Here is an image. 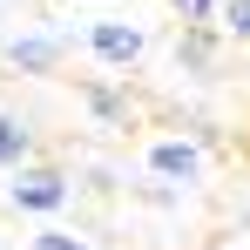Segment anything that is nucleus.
Instances as JSON below:
<instances>
[{
  "instance_id": "obj_1",
  "label": "nucleus",
  "mask_w": 250,
  "mask_h": 250,
  "mask_svg": "<svg viewBox=\"0 0 250 250\" xmlns=\"http://www.w3.org/2000/svg\"><path fill=\"white\" fill-rule=\"evenodd\" d=\"M75 196V183H68V169L54 163H27L14 169V183H7V209H21V216H61Z\"/></svg>"
},
{
  "instance_id": "obj_2",
  "label": "nucleus",
  "mask_w": 250,
  "mask_h": 250,
  "mask_svg": "<svg viewBox=\"0 0 250 250\" xmlns=\"http://www.w3.org/2000/svg\"><path fill=\"white\" fill-rule=\"evenodd\" d=\"M142 169L169 189H189V183H203V142L196 135H156L142 149Z\"/></svg>"
},
{
  "instance_id": "obj_3",
  "label": "nucleus",
  "mask_w": 250,
  "mask_h": 250,
  "mask_svg": "<svg viewBox=\"0 0 250 250\" xmlns=\"http://www.w3.org/2000/svg\"><path fill=\"white\" fill-rule=\"evenodd\" d=\"M82 47L108 68V75H128L142 54H149V34L135 27V21H88V34H82Z\"/></svg>"
},
{
  "instance_id": "obj_4",
  "label": "nucleus",
  "mask_w": 250,
  "mask_h": 250,
  "mask_svg": "<svg viewBox=\"0 0 250 250\" xmlns=\"http://www.w3.org/2000/svg\"><path fill=\"white\" fill-rule=\"evenodd\" d=\"M0 54H7L14 75H54L61 54H68V34H54V27H21V34H7Z\"/></svg>"
},
{
  "instance_id": "obj_5",
  "label": "nucleus",
  "mask_w": 250,
  "mask_h": 250,
  "mask_svg": "<svg viewBox=\"0 0 250 250\" xmlns=\"http://www.w3.org/2000/svg\"><path fill=\"white\" fill-rule=\"evenodd\" d=\"M216 54H223V34L216 27H176V75L209 82L216 75Z\"/></svg>"
},
{
  "instance_id": "obj_6",
  "label": "nucleus",
  "mask_w": 250,
  "mask_h": 250,
  "mask_svg": "<svg viewBox=\"0 0 250 250\" xmlns=\"http://www.w3.org/2000/svg\"><path fill=\"white\" fill-rule=\"evenodd\" d=\"M34 163V122L27 115H14V108H0V169L14 176V169Z\"/></svg>"
},
{
  "instance_id": "obj_7",
  "label": "nucleus",
  "mask_w": 250,
  "mask_h": 250,
  "mask_svg": "<svg viewBox=\"0 0 250 250\" xmlns=\"http://www.w3.org/2000/svg\"><path fill=\"white\" fill-rule=\"evenodd\" d=\"M82 108L95 122H108V128H128V95L108 88V82H82Z\"/></svg>"
},
{
  "instance_id": "obj_8",
  "label": "nucleus",
  "mask_w": 250,
  "mask_h": 250,
  "mask_svg": "<svg viewBox=\"0 0 250 250\" xmlns=\"http://www.w3.org/2000/svg\"><path fill=\"white\" fill-rule=\"evenodd\" d=\"M27 250H95V244H88L82 230H61V223H41V230L27 237Z\"/></svg>"
},
{
  "instance_id": "obj_9",
  "label": "nucleus",
  "mask_w": 250,
  "mask_h": 250,
  "mask_svg": "<svg viewBox=\"0 0 250 250\" xmlns=\"http://www.w3.org/2000/svg\"><path fill=\"white\" fill-rule=\"evenodd\" d=\"M176 7V27H216V14H223V0H169Z\"/></svg>"
},
{
  "instance_id": "obj_10",
  "label": "nucleus",
  "mask_w": 250,
  "mask_h": 250,
  "mask_svg": "<svg viewBox=\"0 0 250 250\" xmlns=\"http://www.w3.org/2000/svg\"><path fill=\"white\" fill-rule=\"evenodd\" d=\"M216 34H223V41H250V0H223Z\"/></svg>"
}]
</instances>
